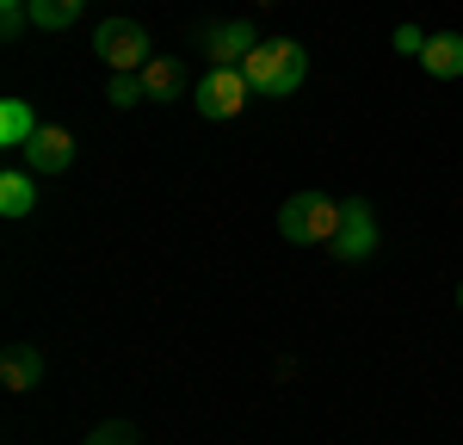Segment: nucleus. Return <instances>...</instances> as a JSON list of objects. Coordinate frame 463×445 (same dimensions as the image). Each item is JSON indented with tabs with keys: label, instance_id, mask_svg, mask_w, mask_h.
I'll use <instances>...</instances> for the list:
<instances>
[{
	"label": "nucleus",
	"instance_id": "1",
	"mask_svg": "<svg viewBox=\"0 0 463 445\" xmlns=\"http://www.w3.org/2000/svg\"><path fill=\"white\" fill-rule=\"evenodd\" d=\"M241 74H248V87L260 99H290L309 80V50L297 37H260L248 50V62H241Z\"/></svg>",
	"mask_w": 463,
	"mask_h": 445
},
{
	"label": "nucleus",
	"instance_id": "2",
	"mask_svg": "<svg viewBox=\"0 0 463 445\" xmlns=\"http://www.w3.org/2000/svg\"><path fill=\"white\" fill-rule=\"evenodd\" d=\"M340 217H346V204H334L327 192H290L279 204V235L290 248H321L340 235Z\"/></svg>",
	"mask_w": 463,
	"mask_h": 445
},
{
	"label": "nucleus",
	"instance_id": "3",
	"mask_svg": "<svg viewBox=\"0 0 463 445\" xmlns=\"http://www.w3.org/2000/svg\"><path fill=\"white\" fill-rule=\"evenodd\" d=\"M93 56H99L106 69H118V74H143L148 62H155V43H148V25H137V19H124V13H111V19H99V25H93Z\"/></svg>",
	"mask_w": 463,
	"mask_h": 445
},
{
	"label": "nucleus",
	"instance_id": "4",
	"mask_svg": "<svg viewBox=\"0 0 463 445\" xmlns=\"http://www.w3.org/2000/svg\"><path fill=\"white\" fill-rule=\"evenodd\" d=\"M248 99H253V87L235 62H211V74H198V87H192L198 118H216V124H235L248 111Z\"/></svg>",
	"mask_w": 463,
	"mask_h": 445
},
{
	"label": "nucleus",
	"instance_id": "5",
	"mask_svg": "<svg viewBox=\"0 0 463 445\" xmlns=\"http://www.w3.org/2000/svg\"><path fill=\"white\" fill-rule=\"evenodd\" d=\"M371 254H377V217H371L364 198H346V217H340V235H334V260L358 266Z\"/></svg>",
	"mask_w": 463,
	"mask_h": 445
},
{
	"label": "nucleus",
	"instance_id": "6",
	"mask_svg": "<svg viewBox=\"0 0 463 445\" xmlns=\"http://www.w3.org/2000/svg\"><path fill=\"white\" fill-rule=\"evenodd\" d=\"M198 43H204V56H211V62H235V69H241V62H248V50L260 43V32H253L248 19H211V25L198 32Z\"/></svg>",
	"mask_w": 463,
	"mask_h": 445
},
{
	"label": "nucleus",
	"instance_id": "7",
	"mask_svg": "<svg viewBox=\"0 0 463 445\" xmlns=\"http://www.w3.org/2000/svg\"><path fill=\"white\" fill-rule=\"evenodd\" d=\"M25 167H32V174H69L74 167V137L62 124H37V137L25 143Z\"/></svg>",
	"mask_w": 463,
	"mask_h": 445
},
{
	"label": "nucleus",
	"instance_id": "8",
	"mask_svg": "<svg viewBox=\"0 0 463 445\" xmlns=\"http://www.w3.org/2000/svg\"><path fill=\"white\" fill-rule=\"evenodd\" d=\"M420 69L432 80H463V32H432L420 50Z\"/></svg>",
	"mask_w": 463,
	"mask_h": 445
},
{
	"label": "nucleus",
	"instance_id": "9",
	"mask_svg": "<svg viewBox=\"0 0 463 445\" xmlns=\"http://www.w3.org/2000/svg\"><path fill=\"white\" fill-rule=\"evenodd\" d=\"M32 211H37V174L32 167H6L0 174V217L19 222V217H32Z\"/></svg>",
	"mask_w": 463,
	"mask_h": 445
},
{
	"label": "nucleus",
	"instance_id": "10",
	"mask_svg": "<svg viewBox=\"0 0 463 445\" xmlns=\"http://www.w3.org/2000/svg\"><path fill=\"white\" fill-rule=\"evenodd\" d=\"M185 93V69H179L174 56H155L143 69V99H155V106H167V99H179Z\"/></svg>",
	"mask_w": 463,
	"mask_h": 445
},
{
	"label": "nucleus",
	"instance_id": "11",
	"mask_svg": "<svg viewBox=\"0 0 463 445\" xmlns=\"http://www.w3.org/2000/svg\"><path fill=\"white\" fill-rule=\"evenodd\" d=\"M0 377H6V390H37V377H43V353L37 346H6V359H0Z\"/></svg>",
	"mask_w": 463,
	"mask_h": 445
},
{
	"label": "nucleus",
	"instance_id": "12",
	"mask_svg": "<svg viewBox=\"0 0 463 445\" xmlns=\"http://www.w3.org/2000/svg\"><path fill=\"white\" fill-rule=\"evenodd\" d=\"M37 137V111L25 106V99H6V106H0V143L6 148H25Z\"/></svg>",
	"mask_w": 463,
	"mask_h": 445
},
{
	"label": "nucleus",
	"instance_id": "13",
	"mask_svg": "<svg viewBox=\"0 0 463 445\" xmlns=\"http://www.w3.org/2000/svg\"><path fill=\"white\" fill-rule=\"evenodd\" d=\"M80 6L87 0H32V25L37 32H69L74 19H80Z\"/></svg>",
	"mask_w": 463,
	"mask_h": 445
},
{
	"label": "nucleus",
	"instance_id": "14",
	"mask_svg": "<svg viewBox=\"0 0 463 445\" xmlns=\"http://www.w3.org/2000/svg\"><path fill=\"white\" fill-rule=\"evenodd\" d=\"M87 445H143V433H137V421H99Z\"/></svg>",
	"mask_w": 463,
	"mask_h": 445
},
{
	"label": "nucleus",
	"instance_id": "15",
	"mask_svg": "<svg viewBox=\"0 0 463 445\" xmlns=\"http://www.w3.org/2000/svg\"><path fill=\"white\" fill-rule=\"evenodd\" d=\"M111 106H137V99H143V74H111Z\"/></svg>",
	"mask_w": 463,
	"mask_h": 445
},
{
	"label": "nucleus",
	"instance_id": "16",
	"mask_svg": "<svg viewBox=\"0 0 463 445\" xmlns=\"http://www.w3.org/2000/svg\"><path fill=\"white\" fill-rule=\"evenodd\" d=\"M395 50H402V56H420V50H427V32H420V25H395Z\"/></svg>",
	"mask_w": 463,
	"mask_h": 445
},
{
	"label": "nucleus",
	"instance_id": "17",
	"mask_svg": "<svg viewBox=\"0 0 463 445\" xmlns=\"http://www.w3.org/2000/svg\"><path fill=\"white\" fill-rule=\"evenodd\" d=\"M0 13H32V0H0Z\"/></svg>",
	"mask_w": 463,
	"mask_h": 445
},
{
	"label": "nucleus",
	"instance_id": "18",
	"mask_svg": "<svg viewBox=\"0 0 463 445\" xmlns=\"http://www.w3.org/2000/svg\"><path fill=\"white\" fill-rule=\"evenodd\" d=\"M458 309H463V285H458Z\"/></svg>",
	"mask_w": 463,
	"mask_h": 445
}]
</instances>
